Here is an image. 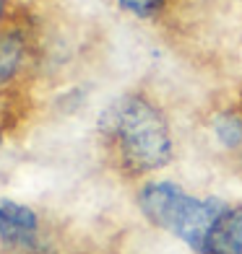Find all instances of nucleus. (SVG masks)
<instances>
[{"label":"nucleus","instance_id":"nucleus-6","mask_svg":"<svg viewBox=\"0 0 242 254\" xmlns=\"http://www.w3.org/2000/svg\"><path fill=\"white\" fill-rule=\"evenodd\" d=\"M122 13H128L138 21H151L164 13L169 0H115Z\"/></svg>","mask_w":242,"mask_h":254},{"label":"nucleus","instance_id":"nucleus-8","mask_svg":"<svg viewBox=\"0 0 242 254\" xmlns=\"http://www.w3.org/2000/svg\"><path fill=\"white\" fill-rule=\"evenodd\" d=\"M240 164H242V153H240Z\"/></svg>","mask_w":242,"mask_h":254},{"label":"nucleus","instance_id":"nucleus-2","mask_svg":"<svg viewBox=\"0 0 242 254\" xmlns=\"http://www.w3.org/2000/svg\"><path fill=\"white\" fill-rule=\"evenodd\" d=\"M222 205L224 197L190 192L175 179L148 177L135 192V207L143 215V221L175 239L190 254L203 252L206 236Z\"/></svg>","mask_w":242,"mask_h":254},{"label":"nucleus","instance_id":"nucleus-7","mask_svg":"<svg viewBox=\"0 0 242 254\" xmlns=\"http://www.w3.org/2000/svg\"><path fill=\"white\" fill-rule=\"evenodd\" d=\"M3 10H5V0H0V18H3Z\"/></svg>","mask_w":242,"mask_h":254},{"label":"nucleus","instance_id":"nucleus-4","mask_svg":"<svg viewBox=\"0 0 242 254\" xmlns=\"http://www.w3.org/2000/svg\"><path fill=\"white\" fill-rule=\"evenodd\" d=\"M209 132L216 148L224 153H242V112L240 109H216L209 120Z\"/></svg>","mask_w":242,"mask_h":254},{"label":"nucleus","instance_id":"nucleus-3","mask_svg":"<svg viewBox=\"0 0 242 254\" xmlns=\"http://www.w3.org/2000/svg\"><path fill=\"white\" fill-rule=\"evenodd\" d=\"M0 239L13 249H37L39 215L16 200H0Z\"/></svg>","mask_w":242,"mask_h":254},{"label":"nucleus","instance_id":"nucleus-5","mask_svg":"<svg viewBox=\"0 0 242 254\" xmlns=\"http://www.w3.org/2000/svg\"><path fill=\"white\" fill-rule=\"evenodd\" d=\"M26 57V42L21 31H8L0 37V86L13 80L16 73L21 70Z\"/></svg>","mask_w":242,"mask_h":254},{"label":"nucleus","instance_id":"nucleus-1","mask_svg":"<svg viewBox=\"0 0 242 254\" xmlns=\"http://www.w3.org/2000/svg\"><path fill=\"white\" fill-rule=\"evenodd\" d=\"M97 132L130 177H154L175 161V130L167 112L141 91L110 99L97 117Z\"/></svg>","mask_w":242,"mask_h":254}]
</instances>
